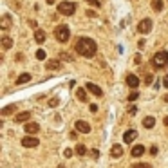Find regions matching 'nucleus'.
<instances>
[{
	"mask_svg": "<svg viewBox=\"0 0 168 168\" xmlns=\"http://www.w3.org/2000/svg\"><path fill=\"white\" fill-rule=\"evenodd\" d=\"M128 114H130V116H134V114H137V107H134V105H132V107L128 109Z\"/></svg>",
	"mask_w": 168,
	"mask_h": 168,
	"instance_id": "nucleus-33",
	"label": "nucleus"
},
{
	"mask_svg": "<svg viewBox=\"0 0 168 168\" xmlns=\"http://www.w3.org/2000/svg\"><path fill=\"white\" fill-rule=\"evenodd\" d=\"M154 125H156V119L152 116H147L145 119H143V127L145 128H154Z\"/></svg>",
	"mask_w": 168,
	"mask_h": 168,
	"instance_id": "nucleus-16",
	"label": "nucleus"
},
{
	"mask_svg": "<svg viewBox=\"0 0 168 168\" xmlns=\"http://www.w3.org/2000/svg\"><path fill=\"white\" fill-rule=\"evenodd\" d=\"M29 26L36 31V29H38V22H36V20H29Z\"/></svg>",
	"mask_w": 168,
	"mask_h": 168,
	"instance_id": "nucleus-32",
	"label": "nucleus"
},
{
	"mask_svg": "<svg viewBox=\"0 0 168 168\" xmlns=\"http://www.w3.org/2000/svg\"><path fill=\"white\" fill-rule=\"evenodd\" d=\"M78 137V130H74V132H70V139H76Z\"/></svg>",
	"mask_w": 168,
	"mask_h": 168,
	"instance_id": "nucleus-36",
	"label": "nucleus"
},
{
	"mask_svg": "<svg viewBox=\"0 0 168 168\" xmlns=\"http://www.w3.org/2000/svg\"><path fill=\"white\" fill-rule=\"evenodd\" d=\"M60 60H51V62H47V69H51V70H56V69H60Z\"/></svg>",
	"mask_w": 168,
	"mask_h": 168,
	"instance_id": "nucleus-20",
	"label": "nucleus"
},
{
	"mask_svg": "<svg viewBox=\"0 0 168 168\" xmlns=\"http://www.w3.org/2000/svg\"><path fill=\"white\" fill-rule=\"evenodd\" d=\"M2 45H4V49H11L13 47V38L11 36H4L2 38Z\"/></svg>",
	"mask_w": 168,
	"mask_h": 168,
	"instance_id": "nucleus-19",
	"label": "nucleus"
},
{
	"mask_svg": "<svg viewBox=\"0 0 168 168\" xmlns=\"http://www.w3.org/2000/svg\"><path fill=\"white\" fill-rule=\"evenodd\" d=\"M60 56H62V60H65V62H73V56H70L67 51H62V54H60Z\"/></svg>",
	"mask_w": 168,
	"mask_h": 168,
	"instance_id": "nucleus-25",
	"label": "nucleus"
},
{
	"mask_svg": "<svg viewBox=\"0 0 168 168\" xmlns=\"http://www.w3.org/2000/svg\"><path fill=\"white\" fill-rule=\"evenodd\" d=\"M40 145V139H36V137H33V136H26L22 139V147H26V148H34V147H38Z\"/></svg>",
	"mask_w": 168,
	"mask_h": 168,
	"instance_id": "nucleus-6",
	"label": "nucleus"
},
{
	"mask_svg": "<svg viewBox=\"0 0 168 168\" xmlns=\"http://www.w3.org/2000/svg\"><path fill=\"white\" fill-rule=\"evenodd\" d=\"M136 137H137V132H136L134 128H130V130H127V132L123 134V141H125V143H128V145H130V143H132Z\"/></svg>",
	"mask_w": 168,
	"mask_h": 168,
	"instance_id": "nucleus-10",
	"label": "nucleus"
},
{
	"mask_svg": "<svg viewBox=\"0 0 168 168\" xmlns=\"http://www.w3.org/2000/svg\"><path fill=\"white\" fill-rule=\"evenodd\" d=\"M152 9L154 11H163V0H152Z\"/></svg>",
	"mask_w": 168,
	"mask_h": 168,
	"instance_id": "nucleus-21",
	"label": "nucleus"
},
{
	"mask_svg": "<svg viewBox=\"0 0 168 168\" xmlns=\"http://www.w3.org/2000/svg\"><path fill=\"white\" fill-rule=\"evenodd\" d=\"M163 85H164V87H168V74L164 76V80H163Z\"/></svg>",
	"mask_w": 168,
	"mask_h": 168,
	"instance_id": "nucleus-38",
	"label": "nucleus"
},
{
	"mask_svg": "<svg viewBox=\"0 0 168 168\" xmlns=\"http://www.w3.org/2000/svg\"><path fill=\"white\" fill-rule=\"evenodd\" d=\"M76 11V4L74 2H60L58 4V13L65 15V16H73Z\"/></svg>",
	"mask_w": 168,
	"mask_h": 168,
	"instance_id": "nucleus-4",
	"label": "nucleus"
},
{
	"mask_svg": "<svg viewBox=\"0 0 168 168\" xmlns=\"http://www.w3.org/2000/svg\"><path fill=\"white\" fill-rule=\"evenodd\" d=\"M60 103V100L58 98H53V100H49V107H56Z\"/></svg>",
	"mask_w": 168,
	"mask_h": 168,
	"instance_id": "nucleus-31",
	"label": "nucleus"
},
{
	"mask_svg": "<svg viewBox=\"0 0 168 168\" xmlns=\"http://www.w3.org/2000/svg\"><path fill=\"white\" fill-rule=\"evenodd\" d=\"M137 31H139L141 34L150 33V31H152V20H150V18H143V20L137 23Z\"/></svg>",
	"mask_w": 168,
	"mask_h": 168,
	"instance_id": "nucleus-5",
	"label": "nucleus"
},
{
	"mask_svg": "<svg viewBox=\"0 0 168 168\" xmlns=\"http://www.w3.org/2000/svg\"><path fill=\"white\" fill-rule=\"evenodd\" d=\"M58 168H65V166H63V164H60V166H58Z\"/></svg>",
	"mask_w": 168,
	"mask_h": 168,
	"instance_id": "nucleus-42",
	"label": "nucleus"
},
{
	"mask_svg": "<svg viewBox=\"0 0 168 168\" xmlns=\"http://www.w3.org/2000/svg\"><path fill=\"white\" fill-rule=\"evenodd\" d=\"M56 2V0H47V4H54Z\"/></svg>",
	"mask_w": 168,
	"mask_h": 168,
	"instance_id": "nucleus-41",
	"label": "nucleus"
},
{
	"mask_svg": "<svg viewBox=\"0 0 168 168\" xmlns=\"http://www.w3.org/2000/svg\"><path fill=\"white\" fill-rule=\"evenodd\" d=\"M74 127H76V130H78L80 134H89V132H90V125H89L87 121H83V119H78V121L74 123Z\"/></svg>",
	"mask_w": 168,
	"mask_h": 168,
	"instance_id": "nucleus-7",
	"label": "nucleus"
},
{
	"mask_svg": "<svg viewBox=\"0 0 168 168\" xmlns=\"http://www.w3.org/2000/svg\"><path fill=\"white\" fill-rule=\"evenodd\" d=\"M74 154H78V156H81V157H83V156L87 154V148H85V145H78V147H76V150H74Z\"/></svg>",
	"mask_w": 168,
	"mask_h": 168,
	"instance_id": "nucleus-24",
	"label": "nucleus"
},
{
	"mask_svg": "<svg viewBox=\"0 0 168 168\" xmlns=\"http://www.w3.org/2000/svg\"><path fill=\"white\" fill-rule=\"evenodd\" d=\"M45 58V51L43 49H38L36 51V60H43Z\"/></svg>",
	"mask_w": 168,
	"mask_h": 168,
	"instance_id": "nucleus-27",
	"label": "nucleus"
},
{
	"mask_svg": "<svg viewBox=\"0 0 168 168\" xmlns=\"http://www.w3.org/2000/svg\"><path fill=\"white\" fill-rule=\"evenodd\" d=\"M54 36H56V40L60 43H67L69 38H70V31H69V27L65 26V23H62V26H58L54 29Z\"/></svg>",
	"mask_w": 168,
	"mask_h": 168,
	"instance_id": "nucleus-3",
	"label": "nucleus"
},
{
	"mask_svg": "<svg viewBox=\"0 0 168 168\" xmlns=\"http://www.w3.org/2000/svg\"><path fill=\"white\" fill-rule=\"evenodd\" d=\"M96 110H98V107H96V105L92 103V105H90V112H96Z\"/></svg>",
	"mask_w": 168,
	"mask_h": 168,
	"instance_id": "nucleus-39",
	"label": "nucleus"
},
{
	"mask_svg": "<svg viewBox=\"0 0 168 168\" xmlns=\"http://www.w3.org/2000/svg\"><path fill=\"white\" fill-rule=\"evenodd\" d=\"M132 168H152V166H150L148 163H136Z\"/></svg>",
	"mask_w": 168,
	"mask_h": 168,
	"instance_id": "nucleus-26",
	"label": "nucleus"
},
{
	"mask_svg": "<svg viewBox=\"0 0 168 168\" xmlns=\"http://www.w3.org/2000/svg\"><path fill=\"white\" fill-rule=\"evenodd\" d=\"M34 40H36L38 43H43V42H45V31L36 29V31H34Z\"/></svg>",
	"mask_w": 168,
	"mask_h": 168,
	"instance_id": "nucleus-18",
	"label": "nucleus"
},
{
	"mask_svg": "<svg viewBox=\"0 0 168 168\" xmlns=\"http://www.w3.org/2000/svg\"><path fill=\"white\" fill-rule=\"evenodd\" d=\"M85 89L89 90V92H92L94 96H98V98H101L103 96V90L98 87V85H94V83H90V81H87V85H85Z\"/></svg>",
	"mask_w": 168,
	"mask_h": 168,
	"instance_id": "nucleus-8",
	"label": "nucleus"
},
{
	"mask_svg": "<svg viewBox=\"0 0 168 168\" xmlns=\"http://www.w3.org/2000/svg\"><path fill=\"white\" fill-rule=\"evenodd\" d=\"M164 125H166V127H168V116H166V117H164Z\"/></svg>",
	"mask_w": 168,
	"mask_h": 168,
	"instance_id": "nucleus-40",
	"label": "nucleus"
},
{
	"mask_svg": "<svg viewBox=\"0 0 168 168\" xmlns=\"http://www.w3.org/2000/svg\"><path fill=\"white\" fill-rule=\"evenodd\" d=\"M29 116H31V112H20V114L15 116V121L16 123H23V121H27V119H29Z\"/></svg>",
	"mask_w": 168,
	"mask_h": 168,
	"instance_id": "nucleus-15",
	"label": "nucleus"
},
{
	"mask_svg": "<svg viewBox=\"0 0 168 168\" xmlns=\"http://www.w3.org/2000/svg\"><path fill=\"white\" fill-rule=\"evenodd\" d=\"M63 156H65V157H70V156H73V150H70V148H67V150L63 152Z\"/></svg>",
	"mask_w": 168,
	"mask_h": 168,
	"instance_id": "nucleus-35",
	"label": "nucleus"
},
{
	"mask_svg": "<svg viewBox=\"0 0 168 168\" xmlns=\"http://www.w3.org/2000/svg\"><path fill=\"white\" fill-rule=\"evenodd\" d=\"M74 51L78 53V54H81V56H85V58H92L96 53H98V45H96V42L92 40V38H80L78 42H76V45H74Z\"/></svg>",
	"mask_w": 168,
	"mask_h": 168,
	"instance_id": "nucleus-1",
	"label": "nucleus"
},
{
	"mask_svg": "<svg viewBox=\"0 0 168 168\" xmlns=\"http://www.w3.org/2000/svg\"><path fill=\"white\" fill-rule=\"evenodd\" d=\"M127 85L132 87V89H136V87L139 85V78H137L136 74H128V76H127Z\"/></svg>",
	"mask_w": 168,
	"mask_h": 168,
	"instance_id": "nucleus-11",
	"label": "nucleus"
},
{
	"mask_svg": "<svg viewBox=\"0 0 168 168\" xmlns=\"http://www.w3.org/2000/svg\"><path fill=\"white\" fill-rule=\"evenodd\" d=\"M87 4H90V6H94V7H100V0H85Z\"/></svg>",
	"mask_w": 168,
	"mask_h": 168,
	"instance_id": "nucleus-29",
	"label": "nucleus"
},
{
	"mask_svg": "<svg viewBox=\"0 0 168 168\" xmlns=\"http://www.w3.org/2000/svg\"><path fill=\"white\" fill-rule=\"evenodd\" d=\"M152 65H154L156 69H164V67L168 65V53H166V51L156 53L154 58H152Z\"/></svg>",
	"mask_w": 168,
	"mask_h": 168,
	"instance_id": "nucleus-2",
	"label": "nucleus"
},
{
	"mask_svg": "<svg viewBox=\"0 0 168 168\" xmlns=\"http://www.w3.org/2000/svg\"><path fill=\"white\" fill-rule=\"evenodd\" d=\"M23 128H26V132H27L29 136L40 132V125H38V123H29V121H27V125H23Z\"/></svg>",
	"mask_w": 168,
	"mask_h": 168,
	"instance_id": "nucleus-9",
	"label": "nucleus"
},
{
	"mask_svg": "<svg viewBox=\"0 0 168 168\" xmlns=\"http://www.w3.org/2000/svg\"><path fill=\"white\" fill-rule=\"evenodd\" d=\"M152 80H154V76H152V74H145V85H150V83H152Z\"/></svg>",
	"mask_w": 168,
	"mask_h": 168,
	"instance_id": "nucleus-30",
	"label": "nucleus"
},
{
	"mask_svg": "<svg viewBox=\"0 0 168 168\" xmlns=\"http://www.w3.org/2000/svg\"><path fill=\"white\" fill-rule=\"evenodd\" d=\"M110 156H112V157H121V156H123V147H121V145H114V147L110 148Z\"/></svg>",
	"mask_w": 168,
	"mask_h": 168,
	"instance_id": "nucleus-12",
	"label": "nucleus"
},
{
	"mask_svg": "<svg viewBox=\"0 0 168 168\" xmlns=\"http://www.w3.org/2000/svg\"><path fill=\"white\" fill-rule=\"evenodd\" d=\"M137 98H139V94H137V92H130V94H128V101H136Z\"/></svg>",
	"mask_w": 168,
	"mask_h": 168,
	"instance_id": "nucleus-28",
	"label": "nucleus"
},
{
	"mask_svg": "<svg viewBox=\"0 0 168 168\" xmlns=\"http://www.w3.org/2000/svg\"><path fill=\"white\" fill-rule=\"evenodd\" d=\"M76 96H78V100H80V101H87V92H85V89H78Z\"/></svg>",
	"mask_w": 168,
	"mask_h": 168,
	"instance_id": "nucleus-22",
	"label": "nucleus"
},
{
	"mask_svg": "<svg viewBox=\"0 0 168 168\" xmlns=\"http://www.w3.org/2000/svg\"><path fill=\"white\" fill-rule=\"evenodd\" d=\"M130 154H132L134 157H141L143 154H145V147H143V145H136V147L130 150Z\"/></svg>",
	"mask_w": 168,
	"mask_h": 168,
	"instance_id": "nucleus-14",
	"label": "nucleus"
},
{
	"mask_svg": "<svg viewBox=\"0 0 168 168\" xmlns=\"http://www.w3.org/2000/svg\"><path fill=\"white\" fill-rule=\"evenodd\" d=\"M150 154L156 156V154H157V147H152V148H150Z\"/></svg>",
	"mask_w": 168,
	"mask_h": 168,
	"instance_id": "nucleus-37",
	"label": "nucleus"
},
{
	"mask_svg": "<svg viewBox=\"0 0 168 168\" xmlns=\"http://www.w3.org/2000/svg\"><path fill=\"white\" fill-rule=\"evenodd\" d=\"M90 156H92L94 159H98V157H100V152H98V150L94 148V150H90Z\"/></svg>",
	"mask_w": 168,
	"mask_h": 168,
	"instance_id": "nucleus-34",
	"label": "nucleus"
},
{
	"mask_svg": "<svg viewBox=\"0 0 168 168\" xmlns=\"http://www.w3.org/2000/svg\"><path fill=\"white\" fill-rule=\"evenodd\" d=\"M27 81H31V74H29V73L20 74V76H18V80H16V83H18V85H23V83H27Z\"/></svg>",
	"mask_w": 168,
	"mask_h": 168,
	"instance_id": "nucleus-17",
	"label": "nucleus"
},
{
	"mask_svg": "<svg viewBox=\"0 0 168 168\" xmlns=\"http://www.w3.org/2000/svg\"><path fill=\"white\" fill-rule=\"evenodd\" d=\"M13 110H16V107H15V105H7V107L2 109V116H9Z\"/></svg>",
	"mask_w": 168,
	"mask_h": 168,
	"instance_id": "nucleus-23",
	"label": "nucleus"
},
{
	"mask_svg": "<svg viewBox=\"0 0 168 168\" xmlns=\"http://www.w3.org/2000/svg\"><path fill=\"white\" fill-rule=\"evenodd\" d=\"M0 27L2 29H9L11 27V15H4L2 20H0Z\"/></svg>",
	"mask_w": 168,
	"mask_h": 168,
	"instance_id": "nucleus-13",
	"label": "nucleus"
}]
</instances>
